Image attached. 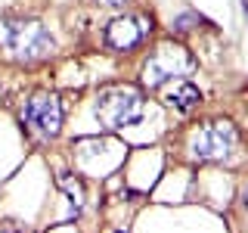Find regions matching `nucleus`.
<instances>
[{"mask_svg": "<svg viewBox=\"0 0 248 233\" xmlns=\"http://www.w3.org/2000/svg\"><path fill=\"white\" fill-rule=\"evenodd\" d=\"M0 50L13 62H37L53 56L56 41L37 19H0Z\"/></svg>", "mask_w": 248, "mask_h": 233, "instance_id": "f257e3e1", "label": "nucleus"}, {"mask_svg": "<svg viewBox=\"0 0 248 233\" xmlns=\"http://www.w3.org/2000/svg\"><path fill=\"white\" fill-rule=\"evenodd\" d=\"M143 93L137 87H127V84H115V87H103L96 93V103H93V115L103 124L106 131H121L130 128L143 118Z\"/></svg>", "mask_w": 248, "mask_h": 233, "instance_id": "f03ea898", "label": "nucleus"}, {"mask_svg": "<svg viewBox=\"0 0 248 233\" xmlns=\"http://www.w3.org/2000/svg\"><path fill=\"white\" fill-rule=\"evenodd\" d=\"M239 143V134L230 121H205L192 131L189 152L202 162H227Z\"/></svg>", "mask_w": 248, "mask_h": 233, "instance_id": "7ed1b4c3", "label": "nucleus"}, {"mask_svg": "<svg viewBox=\"0 0 248 233\" xmlns=\"http://www.w3.org/2000/svg\"><path fill=\"white\" fill-rule=\"evenodd\" d=\"M25 124L34 131L37 137L50 140L62 131V103L59 93L53 90H37L34 97L25 103Z\"/></svg>", "mask_w": 248, "mask_h": 233, "instance_id": "20e7f679", "label": "nucleus"}, {"mask_svg": "<svg viewBox=\"0 0 248 233\" xmlns=\"http://www.w3.org/2000/svg\"><path fill=\"white\" fill-rule=\"evenodd\" d=\"M152 31V22L146 16H121V19H112L106 28V44L112 50H134L137 44H143V37Z\"/></svg>", "mask_w": 248, "mask_h": 233, "instance_id": "39448f33", "label": "nucleus"}, {"mask_svg": "<svg viewBox=\"0 0 248 233\" xmlns=\"http://www.w3.org/2000/svg\"><path fill=\"white\" fill-rule=\"evenodd\" d=\"M177 59H186L180 47H158L155 56L146 62V68H143V84L146 87H158L161 81L174 78L177 72H189L192 68V66H177Z\"/></svg>", "mask_w": 248, "mask_h": 233, "instance_id": "423d86ee", "label": "nucleus"}, {"mask_svg": "<svg viewBox=\"0 0 248 233\" xmlns=\"http://www.w3.org/2000/svg\"><path fill=\"white\" fill-rule=\"evenodd\" d=\"M165 103L180 109V112H189V109H196L202 103V90L196 87V84H189V81H174L170 90L165 93Z\"/></svg>", "mask_w": 248, "mask_h": 233, "instance_id": "0eeeda50", "label": "nucleus"}, {"mask_svg": "<svg viewBox=\"0 0 248 233\" xmlns=\"http://www.w3.org/2000/svg\"><path fill=\"white\" fill-rule=\"evenodd\" d=\"M103 3H108V6H124L127 0H103Z\"/></svg>", "mask_w": 248, "mask_h": 233, "instance_id": "6e6552de", "label": "nucleus"}, {"mask_svg": "<svg viewBox=\"0 0 248 233\" xmlns=\"http://www.w3.org/2000/svg\"><path fill=\"white\" fill-rule=\"evenodd\" d=\"M242 202H245V208H248V186L242 190Z\"/></svg>", "mask_w": 248, "mask_h": 233, "instance_id": "1a4fd4ad", "label": "nucleus"}, {"mask_svg": "<svg viewBox=\"0 0 248 233\" xmlns=\"http://www.w3.org/2000/svg\"><path fill=\"white\" fill-rule=\"evenodd\" d=\"M3 233H22V230H3Z\"/></svg>", "mask_w": 248, "mask_h": 233, "instance_id": "9d476101", "label": "nucleus"}, {"mask_svg": "<svg viewBox=\"0 0 248 233\" xmlns=\"http://www.w3.org/2000/svg\"><path fill=\"white\" fill-rule=\"evenodd\" d=\"M115 233H124V230H115Z\"/></svg>", "mask_w": 248, "mask_h": 233, "instance_id": "9b49d317", "label": "nucleus"}]
</instances>
